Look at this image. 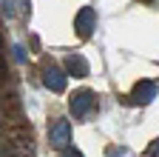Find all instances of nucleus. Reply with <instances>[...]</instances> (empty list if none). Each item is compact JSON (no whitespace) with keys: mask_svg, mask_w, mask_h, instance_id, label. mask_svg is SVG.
<instances>
[{"mask_svg":"<svg viewBox=\"0 0 159 157\" xmlns=\"http://www.w3.org/2000/svg\"><path fill=\"white\" fill-rule=\"evenodd\" d=\"M94 91L91 89H77L71 97H68V109H71V114L77 117V120H85V117L91 114V109H94Z\"/></svg>","mask_w":159,"mask_h":157,"instance_id":"f257e3e1","label":"nucleus"},{"mask_svg":"<svg viewBox=\"0 0 159 157\" xmlns=\"http://www.w3.org/2000/svg\"><path fill=\"white\" fill-rule=\"evenodd\" d=\"M156 94H159V86L153 80H139V83H134L128 100L136 103V106H148L151 100H156Z\"/></svg>","mask_w":159,"mask_h":157,"instance_id":"f03ea898","label":"nucleus"},{"mask_svg":"<svg viewBox=\"0 0 159 157\" xmlns=\"http://www.w3.org/2000/svg\"><path fill=\"white\" fill-rule=\"evenodd\" d=\"M94 26H97V12L91 6H83V9L77 12V17H74V32L80 37H91Z\"/></svg>","mask_w":159,"mask_h":157,"instance_id":"7ed1b4c3","label":"nucleus"},{"mask_svg":"<svg viewBox=\"0 0 159 157\" xmlns=\"http://www.w3.org/2000/svg\"><path fill=\"white\" fill-rule=\"evenodd\" d=\"M48 137H51V146H54V149L66 151V149L71 146V126H68V120H54Z\"/></svg>","mask_w":159,"mask_h":157,"instance_id":"20e7f679","label":"nucleus"},{"mask_svg":"<svg viewBox=\"0 0 159 157\" xmlns=\"http://www.w3.org/2000/svg\"><path fill=\"white\" fill-rule=\"evenodd\" d=\"M43 83H46V89H48V91H54V94L66 91V71H60L57 66L46 69V74H43Z\"/></svg>","mask_w":159,"mask_h":157,"instance_id":"39448f33","label":"nucleus"},{"mask_svg":"<svg viewBox=\"0 0 159 157\" xmlns=\"http://www.w3.org/2000/svg\"><path fill=\"white\" fill-rule=\"evenodd\" d=\"M66 71H68L71 77H88L91 66H88V60H85L83 54H68V57H66Z\"/></svg>","mask_w":159,"mask_h":157,"instance_id":"423d86ee","label":"nucleus"},{"mask_svg":"<svg viewBox=\"0 0 159 157\" xmlns=\"http://www.w3.org/2000/svg\"><path fill=\"white\" fill-rule=\"evenodd\" d=\"M11 52H14V60H17V63H26V49H23V46H14Z\"/></svg>","mask_w":159,"mask_h":157,"instance_id":"0eeeda50","label":"nucleus"},{"mask_svg":"<svg viewBox=\"0 0 159 157\" xmlns=\"http://www.w3.org/2000/svg\"><path fill=\"white\" fill-rule=\"evenodd\" d=\"M145 154H148V157H159V137H156V140L145 149Z\"/></svg>","mask_w":159,"mask_h":157,"instance_id":"6e6552de","label":"nucleus"},{"mask_svg":"<svg viewBox=\"0 0 159 157\" xmlns=\"http://www.w3.org/2000/svg\"><path fill=\"white\" fill-rule=\"evenodd\" d=\"M60 157H83V151H80V149H71V146H68V149H66L63 154H60Z\"/></svg>","mask_w":159,"mask_h":157,"instance_id":"1a4fd4ad","label":"nucleus"},{"mask_svg":"<svg viewBox=\"0 0 159 157\" xmlns=\"http://www.w3.org/2000/svg\"><path fill=\"white\" fill-rule=\"evenodd\" d=\"M125 149H108V157H122Z\"/></svg>","mask_w":159,"mask_h":157,"instance_id":"9d476101","label":"nucleus"}]
</instances>
